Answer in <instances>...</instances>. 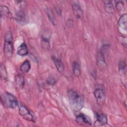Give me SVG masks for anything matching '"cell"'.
<instances>
[{
    "label": "cell",
    "mask_w": 127,
    "mask_h": 127,
    "mask_svg": "<svg viewBox=\"0 0 127 127\" xmlns=\"http://www.w3.org/2000/svg\"><path fill=\"white\" fill-rule=\"evenodd\" d=\"M67 95L71 109L74 112L79 111L83 106L84 101L82 97L72 89L68 90Z\"/></svg>",
    "instance_id": "cell-1"
},
{
    "label": "cell",
    "mask_w": 127,
    "mask_h": 127,
    "mask_svg": "<svg viewBox=\"0 0 127 127\" xmlns=\"http://www.w3.org/2000/svg\"><path fill=\"white\" fill-rule=\"evenodd\" d=\"M1 103L2 105L7 108L14 109L18 105L17 98L12 94L4 92L0 96Z\"/></svg>",
    "instance_id": "cell-2"
},
{
    "label": "cell",
    "mask_w": 127,
    "mask_h": 127,
    "mask_svg": "<svg viewBox=\"0 0 127 127\" xmlns=\"http://www.w3.org/2000/svg\"><path fill=\"white\" fill-rule=\"evenodd\" d=\"M13 45L12 42V35L10 31L7 32L4 43L3 45V53L5 57L7 59H10L13 55Z\"/></svg>",
    "instance_id": "cell-3"
},
{
    "label": "cell",
    "mask_w": 127,
    "mask_h": 127,
    "mask_svg": "<svg viewBox=\"0 0 127 127\" xmlns=\"http://www.w3.org/2000/svg\"><path fill=\"white\" fill-rule=\"evenodd\" d=\"M19 115L25 120L35 123L37 118L35 114L28 108L23 105H21L19 108Z\"/></svg>",
    "instance_id": "cell-4"
},
{
    "label": "cell",
    "mask_w": 127,
    "mask_h": 127,
    "mask_svg": "<svg viewBox=\"0 0 127 127\" xmlns=\"http://www.w3.org/2000/svg\"><path fill=\"white\" fill-rule=\"evenodd\" d=\"M19 8L16 13V20L20 23H25L26 21V14L24 10V2L25 1H19Z\"/></svg>",
    "instance_id": "cell-5"
},
{
    "label": "cell",
    "mask_w": 127,
    "mask_h": 127,
    "mask_svg": "<svg viewBox=\"0 0 127 127\" xmlns=\"http://www.w3.org/2000/svg\"><path fill=\"white\" fill-rule=\"evenodd\" d=\"M127 15L126 13L122 15L118 21V28L120 33L123 35H126L127 34Z\"/></svg>",
    "instance_id": "cell-6"
},
{
    "label": "cell",
    "mask_w": 127,
    "mask_h": 127,
    "mask_svg": "<svg viewBox=\"0 0 127 127\" xmlns=\"http://www.w3.org/2000/svg\"><path fill=\"white\" fill-rule=\"evenodd\" d=\"M94 95L98 104L103 105L106 100V94L101 88H96L94 91Z\"/></svg>",
    "instance_id": "cell-7"
},
{
    "label": "cell",
    "mask_w": 127,
    "mask_h": 127,
    "mask_svg": "<svg viewBox=\"0 0 127 127\" xmlns=\"http://www.w3.org/2000/svg\"><path fill=\"white\" fill-rule=\"evenodd\" d=\"M96 120L94 126L95 127H101L106 125L108 123L107 116L103 113H97L96 114Z\"/></svg>",
    "instance_id": "cell-8"
},
{
    "label": "cell",
    "mask_w": 127,
    "mask_h": 127,
    "mask_svg": "<svg viewBox=\"0 0 127 127\" xmlns=\"http://www.w3.org/2000/svg\"><path fill=\"white\" fill-rule=\"evenodd\" d=\"M96 59L97 65L98 68L101 70H104L106 68L107 64L105 62L104 53L102 51H100L97 53Z\"/></svg>",
    "instance_id": "cell-9"
},
{
    "label": "cell",
    "mask_w": 127,
    "mask_h": 127,
    "mask_svg": "<svg viewBox=\"0 0 127 127\" xmlns=\"http://www.w3.org/2000/svg\"><path fill=\"white\" fill-rule=\"evenodd\" d=\"M75 120L76 123L80 125H91V123L90 120L87 117V116H86L85 115L83 114H79V115H78L76 117Z\"/></svg>",
    "instance_id": "cell-10"
},
{
    "label": "cell",
    "mask_w": 127,
    "mask_h": 127,
    "mask_svg": "<svg viewBox=\"0 0 127 127\" xmlns=\"http://www.w3.org/2000/svg\"><path fill=\"white\" fill-rule=\"evenodd\" d=\"M72 9L75 16L79 19L82 18V17H83V12L80 6L78 4L76 3L72 4Z\"/></svg>",
    "instance_id": "cell-11"
},
{
    "label": "cell",
    "mask_w": 127,
    "mask_h": 127,
    "mask_svg": "<svg viewBox=\"0 0 127 127\" xmlns=\"http://www.w3.org/2000/svg\"><path fill=\"white\" fill-rule=\"evenodd\" d=\"M52 59L58 71L61 73H63L64 71V65L61 60L54 56L52 57Z\"/></svg>",
    "instance_id": "cell-12"
},
{
    "label": "cell",
    "mask_w": 127,
    "mask_h": 127,
    "mask_svg": "<svg viewBox=\"0 0 127 127\" xmlns=\"http://www.w3.org/2000/svg\"><path fill=\"white\" fill-rule=\"evenodd\" d=\"M24 78L21 74L16 75L14 78V83L17 88L19 89L22 88L24 86Z\"/></svg>",
    "instance_id": "cell-13"
},
{
    "label": "cell",
    "mask_w": 127,
    "mask_h": 127,
    "mask_svg": "<svg viewBox=\"0 0 127 127\" xmlns=\"http://www.w3.org/2000/svg\"><path fill=\"white\" fill-rule=\"evenodd\" d=\"M17 54L21 57H24L28 55V50L27 46L25 43H22L17 48Z\"/></svg>",
    "instance_id": "cell-14"
},
{
    "label": "cell",
    "mask_w": 127,
    "mask_h": 127,
    "mask_svg": "<svg viewBox=\"0 0 127 127\" xmlns=\"http://www.w3.org/2000/svg\"><path fill=\"white\" fill-rule=\"evenodd\" d=\"M72 71L74 75L76 77H78L81 74V68L80 66L78 63L77 62H74L72 63Z\"/></svg>",
    "instance_id": "cell-15"
},
{
    "label": "cell",
    "mask_w": 127,
    "mask_h": 127,
    "mask_svg": "<svg viewBox=\"0 0 127 127\" xmlns=\"http://www.w3.org/2000/svg\"><path fill=\"white\" fill-rule=\"evenodd\" d=\"M31 68V64L29 61H25L20 67V71L23 73L28 72Z\"/></svg>",
    "instance_id": "cell-16"
},
{
    "label": "cell",
    "mask_w": 127,
    "mask_h": 127,
    "mask_svg": "<svg viewBox=\"0 0 127 127\" xmlns=\"http://www.w3.org/2000/svg\"><path fill=\"white\" fill-rule=\"evenodd\" d=\"M0 9L1 17L4 16L7 17H10L11 16V13L7 6L5 5H1Z\"/></svg>",
    "instance_id": "cell-17"
},
{
    "label": "cell",
    "mask_w": 127,
    "mask_h": 127,
    "mask_svg": "<svg viewBox=\"0 0 127 127\" xmlns=\"http://www.w3.org/2000/svg\"><path fill=\"white\" fill-rule=\"evenodd\" d=\"M126 63L124 61H121L119 64V71L121 75H125L126 73Z\"/></svg>",
    "instance_id": "cell-18"
},
{
    "label": "cell",
    "mask_w": 127,
    "mask_h": 127,
    "mask_svg": "<svg viewBox=\"0 0 127 127\" xmlns=\"http://www.w3.org/2000/svg\"><path fill=\"white\" fill-rule=\"evenodd\" d=\"M104 6L106 11L109 13H113L114 12V6L111 1H105Z\"/></svg>",
    "instance_id": "cell-19"
},
{
    "label": "cell",
    "mask_w": 127,
    "mask_h": 127,
    "mask_svg": "<svg viewBox=\"0 0 127 127\" xmlns=\"http://www.w3.org/2000/svg\"><path fill=\"white\" fill-rule=\"evenodd\" d=\"M0 76L1 78L3 81L7 80V72L5 66L3 64L0 65Z\"/></svg>",
    "instance_id": "cell-20"
},
{
    "label": "cell",
    "mask_w": 127,
    "mask_h": 127,
    "mask_svg": "<svg viewBox=\"0 0 127 127\" xmlns=\"http://www.w3.org/2000/svg\"><path fill=\"white\" fill-rule=\"evenodd\" d=\"M46 12L47 13V15L50 21L54 25L55 24V17L53 12V11L50 9H48Z\"/></svg>",
    "instance_id": "cell-21"
},
{
    "label": "cell",
    "mask_w": 127,
    "mask_h": 127,
    "mask_svg": "<svg viewBox=\"0 0 127 127\" xmlns=\"http://www.w3.org/2000/svg\"><path fill=\"white\" fill-rule=\"evenodd\" d=\"M46 82L48 85H51V86H53L55 84H56L57 79L55 77L52 76H50L46 79Z\"/></svg>",
    "instance_id": "cell-22"
},
{
    "label": "cell",
    "mask_w": 127,
    "mask_h": 127,
    "mask_svg": "<svg viewBox=\"0 0 127 127\" xmlns=\"http://www.w3.org/2000/svg\"><path fill=\"white\" fill-rule=\"evenodd\" d=\"M41 45H42V47L44 49L48 50L50 48V45L49 42L48 40V39L45 38H42Z\"/></svg>",
    "instance_id": "cell-23"
},
{
    "label": "cell",
    "mask_w": 127,
    "mask_h": 127,
    "mask_svg": "<svg viewBox=\"0 0 127 127\" xmlns=\"http://www.w3.org/2000/svg\"><path fill=\"white\" fill-rule=\"evenodd\" d=\"M124 6V3L122 1H117L115 4V7L118 11H121L123 9Z\"/></svg>",
    "instance_id": "cell-24"
},
{
    "label": "cell",
    "mask_w": 127,
    "mask_h": 127,
    "mask_svg": "<svg viewBox=\"0 0 127 127\" xmlns=\"http://www.w3.org/2000/svg\"><path fill=\"white\" fill-rule=\"evenodd\" d=\"M66 25L68 27H73V21H72V20L71 19H68L67 21Z\"/></svg>",
    "instance_id": "cell-25"
}]
</instances>
